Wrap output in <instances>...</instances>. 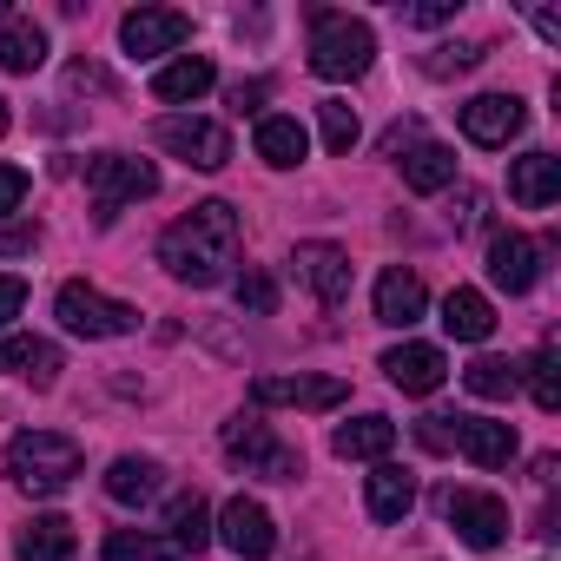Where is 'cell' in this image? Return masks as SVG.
Returning a JSON list of instances; mask_svg holds the SVG:
<instances>
[{
    "label": "cell",
    "mask_w": 561,
    "mask_h": 561,
    "mask_svg": "<svg viewBox=\"0 0 561 561\" xmlns=\"http://www.w3.org/2000/svg\"><path fill=\"white\" fill-rule=\"evenodd\" d=\"M238 244H244L238 211H231L225 198H205V205H192L179 225H165V238H159V264L179 277V285L211 291V285H225V277H231Z\"/></svg>",
    "instance_id": "cell-1"
},
{
    "label": "cell",
    "mask_w": 561,
    "mask_h": 561,
    "mask_svg": "<svg viewBox=\"0 0 561 561\" xmlns=\"http://www.w3.org/2000/svg\"><path fill=\"white\" fill-rule=\"evenodd\" d=\"M370 60H377V34H370V21H357V14H331V8L311 14V73H318V80H364Z\"/></svg>",
    "instance_id": "cell-2"
},
{
    "label": "cell",
    "mask_w": 561,
    "mask_h": 561,
    "mask_svg": "<svg viewBox=\"0 0 561 561\" xmlns=\"http://www.w3.org/2000/svg\"><path fill=\"white\" fill-rule=\"evenodd\" d=\"M8 476L27 495H60L80 476V443L60 436V430H27V436L8 443Z\"/></svg>",
    "instance_id": "cell-3"
},
{
    "label": "cell",
    "mask_w": 561,
    "mask_h": 561,
    "mask_svg": "<svg viewBox=\"0 0 561 561\" xmlns=\"http://www.w3.org/2000/svg\"><path fill=\"white\" fill-rule=\"evenodd\" d=\"M218 443H225V456H231V462H244V469H251V476H264V482H298V476H305V456L277 443V436H271V423H264L257 410H238V416L225 423V436H218Z\"/></svg>",
    "instance_id": "cell-4"
},
{
    "label": "cell",
    "mask_w": 561,
    "mask_h": 561,
    "mask_svg": "<svg viewBox=\"0 0 561 561\" xmlns=\"http://www.w3.org/2000/svg\"><path fill=\"white\" fill-rule=\"evenodd\" d=\"M54 318H60V331H73V337H87V344H100V337H133V331H139V305H119V298L80 285V277H73V285H60Z\"/></svg>",
    "instance_id": "cell-5"
},
{
    "label": "cell",
    "mask_w": 561,
    "mask_h": 561,
    "mask_svg": "<svg viewBox=\"0 0 561 561\" xmlns=\"http://www.w3.org/2000/svg\"><path fill=\"white\" fill-rule=\"evenodd\" d=\"M87 185H93L100 225H113L119 205L159 192V165H152V159H133V152H93V159H87Z\"/></svg>",
    "instance_id": "cell-6"
},
{
    "label": "cell",
    "mask_w": 561,
    "mask_h": 561,
    "mask_svg": "<svg viewBox=\"0 0 561 561\" xmlns=\"http://www.w3.org/2000/svg\"><path fill=\"white\" fill-rule=\"evenodd\" d=\"M152 139H159L165 152H179L185 165H198V172H225V165H231V133H225L218 119H198V113H165V119L152 126Z\"/></svg>",
    "instance_id": "cell-7"
},
{
    "label": "cell",
    "mask_w": 561,
    "mask_h": 561,
    "mask_svg": "<svg viewBox=\"0 0 561 561\" xmlns=\"http://www.w3.org/2000/svg\"><path fill=\"white\" fill-rule=\"evenodd\" d=\"M443 515H449V528H456L469 548H482V554L508 541V502L489 495V489H449V495H443Z\"/></svg>",
    "instance_id": "cell-8"
},
{
    "label": "cell",
    "mask_w": 561,
    "mask_h": 561,
    "mask_svg": "<svg viewBox=\"0 0 561 561\" xmlns=\"http://www.w3.org/2000/svg\"><path fill=\"white\" fill-rule=\"evenodd\" d=\"M291 271H298V285H305L318 305H331V311L351 298V251L331 244V238H305V244L291 251Z\"/></svg>",
    "instance_id": "cell-9"
},
{
    "label": "cell",
    "mask_w": 561,
    "mask_h": 561,
    "mask_svg": "<svg viewBox=\"0 0 561 561\" xmlns=\"http://www.w3.org/2000/svg\"><path fill=\"white\" fill-rule=\"evenodd\" d=\"M185 41H192V14H179V8H133V14L119 21V47H126L133 60L179 54Z\"/></svg>",
    "instance_id": "cell-10"
},
{
    "label": "cell",
    "mask_w": 561,
    "mask_h": 561,
    "mask_svg": "<svg viewBox=\"0 0 561 561\" xmlns=\"http://www.w3.org/2000/svg\"><path fill=\"white\" fill-rule=\"evenodd\" d=\"M218 541H225L238 561H264V554L277 548V522H271V508H264V502L231 495V502L218 508Z\"/></svg>",
    "instance_id": "cell-11"
},
{
    "label": "cell",
    "mask_w": 561,
    "mask_h": 561,
    "mask_svg": "<svg viewBox=\"0 0 561 561\" xmlns=\"http://www.w3.org/2000/svg\"><path fill=\"white\" fill-rule=\"evenodd\" d=\"M344 397H351L344 377H257L251 383L257 410H277V403H291V410H337Z\"/></svg>",
    "instance_id": "cell-12"
},
{
    "label": "cell",
    "mask_w": 561,
    "mask_h": 561,
    "mask_svg": "<svg viewBox=\"0 0 561 561\" xmlns=\"http://www.w3.org/2000/svg\"><path fill=\"white\" fill-rule=\"evenodd\" d=\"M489 285L508 291V298L535 291V285H541V244L522 238V231H502V238L489 244Z\"/></svg>",
    "instance_id": "cell-13"
},
{
    "label": "cell",
    "mask_w": 561,
    "mask_h": 561,
    "mask_svg": "<svg viewBox=\"0 0 561 561\" xmlns=\"http://www.w3.org/2000/svg\"><path fill=\"white\" fill-rule=\"evenodd\" d=\"M383 377H390L403 397H436L443 377H449V364H443L436 344H397V351H383Z\"/></svg>",
    "instance_id": "cell-14"
},
{
    "label": "cell",
    "mask_w": 561,
    "mask_h": 561,
    "mask_svg": "<svg viewBox=\"0 0 561 561\" xmlns=\"http://www.w3.org/2000/svg\"><path fill=\"white\" fill-rule=\"evenodd\" d=\"M423 311H430L423 277H416L410 264H390V271L377 277V324H390V331H410Z\"/></svg>",
    "instance_id": "cell-15"
},
{
    "label": "cell",
    "mask_w": 561,
    "mask_h": 561,
    "mask_svg": "<svg viewBox=\"0 0 561 561\" xmlns=\"http://www.w3.org/2000/svg\"><path fill=\"white\" fill-rule=\"evenodd\" d=\"M522 100L515 93H476L469 106H462V133L476 139V146H508L515 133H522Z\"/></svg>",
    "instance_id": "cell-16"
},
{
    "label": "cell",
    "mask_w": 561,
    "mask_h": 561,
    "mask_svg": "<svg viewBox=\"0 0 561 561\" xmlns=\"http://www.w3.org/2000/svg\"><path fill=\"white\" fill-rule=\"evenodd\" d=\"M508 198L528 205V211H548L561 198V159L554 152H522L508 159Z\"/></svg>",
    "instance_id": "cell-17"
},
{
    "label": "cell",
    "mask_w": 561,
    "mask_h": 561,
    "mask_svg": "<svg viewBox=\"0 0 561 561\" xmlns=\"http://www.w3.org/2000/svg\"><path fill=\"white\" fill-rule=\"evenodd\" d=\"M456 449H462L476 469H508V456H515V423H495V416H456Z\"/></svg>",
    "instance_id": "cell-18"
},
{
    "label": "cell",
    "mask_w": 561,
    "mask_h": 561,
    "mask_svg": "<svg viewBox=\"0 0 561 561\" xmlns=\"http://www.w3.org/2000/svg\"><path fill=\"white\" fill-rule=\"evenodd\" d=\"M0 370L34 383V390H54L60 383V344H47V337H0Z\"/></svg>",
    "instance_id": "cell-19"
},
{
    "label": "cell",
    "mask_w": 561,
    "mask_h": 561,
    "mask_svg": "<svg viewBox=\"0 0 561 561\" xmlns=\"http://www.w3.org/2000/svg\"><path fill=\"white\" fill-rule=\"evenodd\" d=\"M73 548H80V535L67 515H34L14 535V561H73Z\"/></svg>",
    "instance_id": "cell-20"
},
{
    "label": "cell",
    "mask_w": 561,
    "mask_h": 561,
    "mask_svg": "<svg viewBox=\"0 0 561 561\" xmlns=\"http://www.w3.org/2000/svg\"><path fill=\"white\" fill-rule=\"evenodd\" d=\"M165 548H172L179 561H192V554L211 548V508H205V495H179V502L165 508Z\"/></svg>",
    "instance_id": "cell-21"
},
{
    "label": "cell",
    "mask_w": 561,
    "mask_h": 561,
    "mask_svg": "<svg viewBox=\"0 0 561 561\" xmlns=\"http://www.w3.org/2000/svg\"><path fill=\"white\" fill-rule=\"evenodd\" d=\"M305 152H311V133H305L291 113H264V119H257V159H264V165L291 172V165H305Z\"/></svg>",
    "instance_id": "cell-22"
},
{
    "label": "cell",
    "mask_w": 561,
    "mask_h": 561,
    "mask_svg": "<svg viewBox=\"0 0 561 561\" xmlns=\"http://www.w3.org/2000/svg\"><path fill=\"white\" fill-rule=\"evenodd\" d=\"M0 67L8 73H41L47 67V27L27 21V14H8L0 21Z\"/></svg>",
    "instance_id": "cell-23"
},
{
    "label": "cell",
    "mask_w": 561,
    "mask_h": 561,
    "mask_svg": "<svg viewBox=\"0 0 561 561\" xmlns=\"http://www.w3.org/2000/svg\"><path fill=\"white\" fill-rule=\"evenodd\" d=\"M331 449H337L344 462H383V456L397 449V423H390V416H357V423H337Z\"/></svg>",
    "instance_id": "cell-24"
},
{
    "label": "cell",
    "mask_w": 561,
    "mask_h": 561,
    "mask_svg": "<svg viewBox=\"0 0 561 561\" xmlns=\"http://www.w3.org/2000/svg\"><path fill=\"white\" fill-rule=\"evenodd\" d=\"M364 502H370V515H377V522H403V515L416 508V476H410V469H397V462H377V469H370V482H364Z\"/></svg>",
    "instance_id": "cell-25"
},
{
    "label": "cell",
    "mask_w": 561,
    "mask_h": 561,
    "mask_svg": "<svg viewBox=\"0 0 561 561\" xmlns=\"http://www.w3.org/2000/svg\"><path fill=\"white\" fill-rule=\"evenodd\" d=\"M211 60L205 54H179L172 67H159V80H152V93L165 100V106H192V100H205L211 93Z\"/></svg>",
    "instance_id": "cell-26"
},
{
    "label": "cell",
    "mask_w": 561,
    "mask_h": 561,
    "mask_svg": "<svg viewBox=\"0 0 561 561\" xmlns=\"http://www.w3.org/2000/svg\"><path fill=\"white\" fill-rule=\"evenodd\" d=\"M443 331H449L456 344H482V337L495 331V305H489L482 291H469V285H456V291L443 298Z\"/></svg>",
    "instance_id": "cell-27"
},
{
    "label": "cell",
    "mask_w": 561,
    "mask_h": 561,
    "mask_svg": "<svg viewBox=\"0 0 561 561\" xmlns=\"http://www.w3.org/2000/svg\"><path fill=\"white\" fill-rule=\"evenodd\" d=\"M159 489H165V469H159L152 456H119V462L106 469V495H113V502H126V508L152 502Z\"/></svg>",
    "instance_id": "cell-28"
},
{
    "label": "cell",
    "mask_w": 561,
    "mask_h": 561,
    "mask_svg": "<svg viewBox=\"0 0 561 561\" xmlns=\"http://www.w3.org/2000/svg\"><path fill=\"white\" fill-rule=\"evenodd\" d=\"M397 165H403V185H410V192H443V185H456V152L436 146V139L410 146Z\"/></svg>",
    "instance_id": "cell-29"
},
{
    "label": "cell",
    "mask_w": 561,
    "mask_h": 561,
    "mask_svg": "<svg viewBox=\"0 0 561 561\" xmlns=\"http://www.w3.org/2000/svg\"><path fill=\"white\" fill-rule=\"evenodd\" d=\"M462 383H469V397H482V403H508V397L522 390V370H515L508 357H476V364L462 370Z\"/></svg>",
    "instance_id": "cell-30"
},
{
    "label": "cell",
    "mask_w": 561,
    "mask_h": 561,
    "mask_svg": "<svg viewBox=\"0 0 561 561\" xmlns=\"http://www.w3.org/2000/svg\"><path fill=\"white\" fill-rule=\"evenodd\" d=\"M522 370V383H528V397H535V410H561V357H554V344H541L528 364H515Z\"/></svg>",
    "instance_id": "cell-31"
},
{
    "label": "cell",
    "mask_w": 561,
    "mask_h": 561,
    "mask_svg": "<svg viewBox=\"0 0 561 561\" xmlns=\"http://www.w3.org/2000/svg\"><path fill=\"white\" fill-rule=\"evenodd\" d=\"M482 60H489V41H443V47L423 54V73L430 80H456V73H476Z\"/></svg>",
    "instance_id": "cell-32"
},
{
    "label": "cell",
    "mask_w": 561,
    "mask_h": 561,
    "mask_svg": "<svg viewBox=\"0 0 561 561\" xmlns=\"http://www.w3.org/2000/svg\"><path fill=\"white\" fill-rule=\"evenodd\" d=\"M100 554H106V561H179V554H172L165 541H152L146 528H113Z\"/></svg>",
    "instance_id": "cell-33"
},
{
    "label": "cell",
    "mask_w": 561,
    "mask_h": 561,
    "mask_svg": "<svg viewBox=\"0 0 561 561\" xmlns=\"http://www.w3.org/2000/svg\"><path fill=\"white\" fill-rule=\"evenodd\" d=\"M231 298H238V311H251V318H271V311H277V277H271V271H238Z\"/></svg>",
    "instance_id": "cell-34"
},
{
    "label": "cell",
    "mask_w": 561,
    "mask_h": 561,
    "mask_svg": "<svg viewBox=\"0 0 561 561\" xmlns=\"http://www.w3.org/2000/svg\"><path fill=\"white\" fill-rule=\"evenodd\" d=\"M318 126H324V146H331V152H351V146H357V133H364L351 100H324V106H318Z\"/></svg>",
    "instance_id": "cell-35"
},
{
    "label": "cell",
    "mask_w": 561,
    "mask_h": 561,
    "mask_svg": "<svg viewBox=\"0 0 561 561\" xmlns=\"http://www.w3.org/2000/svg\"><path fill=\"white\" fill-rule=\"evenodd\" d=\"M462 14V0H423V8H403V27H449Z\"/></svg>",
    "instance_id": "cell-36"
},
{
    "label": "cell",
    "mask_w": 561,
    "mask_h": 561,
    "mask_svg": "<svg viewBox=\"0 0 561 561\" xmlns=\"http://www.w3.org/2000/svg\"><path fill=\"white\" fill-rule=\"evenodd\" d=\"M416 443H423L430 456H449V449H456V416H423V423H416Z\"/></svg>",
    "instance_id": "cell-37"
},
{
    "label": "cell",
    "mask_w": 561,
    "mask_h": 561,
    "mask_svg": "<svg viewBox=\"0 0 561 561\" xmlns=\"http://www.w3.org/2000/svg\"><path fill=\"white\" fill-rule=\"evenodd\" d=\"M27 311V277H0V331Z\"/></svg>",
    "instance_id": "cell-38"
},
{
    "label": "cell",
    "mask_w": 561,
    "mask_h": 561,
    "mask_svg": "<svg viewBox=\"0 0 561 561\" xmlns=\"http://www.w3.org/2000/svg\"><path fill=\"white\" fill-rule=\"evenodd\" d=\"M41 244V225L27 218V225H0V257H21V251H34Z\"/></svg>",
    "instance_id": "cell-39"
},
{
    "label": "cell",
    "mask_w": 561,
    "mask_h": 561,
    "mask_svg": "<svg viewBox=\"0 0 561 561\" xmlns=\"http://www.w3.org/2000/svg\"><path fill=\"white\" fill-rule=\"evenodd\" d=\"M27 185H34V179H27L21 165H0V211H21V198H27Z\"/></svg>",
    "instance_id": "cell-40"
},
{
    "label": "cell",
    "mask_w": 561,
    "mask_h": 561,
    "mask_svg": "<svg viewBox=\"0 0 561 561\" xmlns=\"http://www.w3.org/2000/svg\"><path fill=\"white\" fill-rule=\"evenodd\" d=\"M67 87H87V93H106L113 80H106V73L93 67V60H73V67H67Z\"/></svg>",
    "instance_id": "cell-41"
},
{
    "label": "cell",
    "mask_w": 561,
    "mask_h": 561,
    "mask_svg": "<svg viewBox=\"0 0 561 561\" xmlns=\"http://www.w3.org/2000/svg\"><path fill=\"white\" fill-rule=\"evenodd\" d=\"M410 146H423V126H416V119H397V126L383 133V152H410Z\"/></svg>",
    "instance_id": "cell-42"
},
{
    "label": "cell",
    "mask_w": 561,
    "mask_h": 561,
    "mask_svg": "<svg viewBox=\"0 0 561 561\" xmlns=\"http://www.w3.org/2000/svg\"><path fill=\"white\" fill-rule=\"evenodd\" d=\"M264 93H271L264 80H238V87H231V106H238V113H257V106H264Z\"/></svg>",
    "instance_id": "cell-43"
},
{
    "label": "cell",
    "mask_w": 561,
    "mask_h": 561,
    "mask_svg": "<svg viewBox=\"0 0 561 561\" xmlns=\"http://www.w3.org/2000/svg\"><path fill=\"white\" fill-rule=\"evenodd\" d=\"M535 34H541L548 47H561V14H535Z\"/></svg>",
    "instance_id": "cell-44"
},
{
    "label": "cell",
    "mask_w": 561,
    "mask_h": 561,
    "mask_svg": "<svg viewBox=\"0 0 561 561\" xmlns=\"http://www.w3.org/2000/svg\"><path fill=\"white\" fill-rule=\"evenodd\" d=\"M554 469H561L554 456H535V482H541V489H554Z\"/></svg>",
    "instance_id": "cell-45"
},
{
    "label": "cell",
    "mask_w": 561,
    "mask_h": 561,
    "mask_svg": "<svg viewBox=\"0 0 561 561\" xmlns=\"http://www.w3.org/2000/svg\"><path fill=\"white\" fill-rule=\"evenodd\" d=\"M8 126H14V113H8V100H0V133H8Z\"/></svg>",
    "instance_id": "cell-46"
},
{
    "label": "cell",
    "mask_w": 561,
    "mask_h": 561,
    "mask_svg": "<svg viewBox=\"0 0 561 561\" xmlns=\"http://www.w3.org/2000/svg\"><path fill=\"white\" fill-rule=\"evenodd\" d=\"M0 21H8V8H0Z\"/></svg>",
    "instance_id": "cell-47"
}]
</instances>
